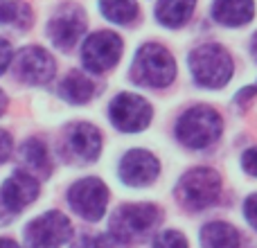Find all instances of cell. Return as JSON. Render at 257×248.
<instances>
[{
    "mask_svg": "<svg viewBox=\"0 0 257 248\" xmlns=\"http://www.w3.org/2000/svg\"><path fill=\"white\" fill-rule=\"evenodd\" d=\"M131 75L142 86L165 88V86L172 84L174 75H176V63H174V57L163 45L147 43L138 50L136 59H133Z\"/></svg>",
    "mask_w": 257,
    "mask_h": 248,
    "instance_id": "obj_1",
    "label": "cell"
},
{
    "mask_svg": "<svg viewBox=\"0 0 257 248\" xmlns=\"http://www.w3.org/2000/svg\"><path fill=\"white\" fill-rule=\"evenodd\" d=\"M187 61H190L192 77L199 86L221 88L232 77V59L221 45H201L192 50Z\"/></svg>",
    "mask_w": 257,
    "mask_h": 248,
    "instance_id": "obj_2",
    "label": "cell"
},
{
    "mask_svg": "<svg viewBox=\"0 0 257 248\" xmlns=\"http://www.w3.org/2000/svg\"><path fill=\"white\" fill-rule=\"evenodd\" d=\"M221 115L210 106H194L176 124V138L190 149H203L221 136Z\"/></svg>",
    "mask_w": 257,
    "mask_h": 248,
    "instance_id": "obj_3",
    "label": "cell"
},
{
    "mask_svg": "<svg viewBox=\"0 0 257 248\" xmlns=\"http://www.w3.org/2000/svg\"><path fill=\"white\" fill-rule=\"evenodd\" d=\"M219 192H221V178L214 169L208 167L187 172L176 187L181 203L190 210H205L219 199Z\"/></svg>",
    "mask_w": 257,
    "mask_h": 248,
    "instance_id": "obj_4",
    "label": "cell"
},
{
    "mask_svg": "<svg viewBox=\"0 0 257 248\" xmlns=\"http://www.w3.org/2000/svg\"><path fill=\"white\" fill-rule=\"evenodd\" d=\"M158 219H160L158 208H154L149 203L122 205L111 219V235L117 241L138 239V237L147 235L158 223Z\"/></svg>",
    "mask_w": 257,
    "mask_h": 248,
    "instance_id": "obj_5",
    "label": "cell"
},
{
    "mask_svg": "<svg viewBox=\"0 0 257 248\" xmlns=\"http://www.w3.org/2000/svg\"><path fill=\"white\" fill-rule=\"evenodd\" d=\"M70 235H72L70 221L61 212L52 210V212L36 217L27 226L25 241L30 248H59L70 239Z\"/></svg>",
    "mask_w": 257,
    "mask_h": 248,
    "instance_id": "obj_6",
    "label": "cell"
},
{
    "mask_svg": "<svg viewBox=\"0 0 257 248\" xmlns=\"http://www.w3.org/2000/svg\"><path fill=\"white\" fill-rule=\"evenodd\" d=\"M102 149V133L88 122H77L66 129L61 154L72 163H93Z\"/></svg>",
    "mask_w": 257,
    "mask_h": 248,
    "instance_id": "obj_7",
    "label": "cell"
},
{
    "mask_svg": "<svg viewBox=\"0 0 257 248\" xmlns=\"http://www.w3.org/2000/svg\"><path fill=\"white\" fill-rule=\"evenodd\" d=\"M68 201L79 217L88 219V221H97L104 217V210H106L108 190L99 178H81L70 187Z\"/></svg>",
    "mask_w": 257,
    "mask_h": 248,
    "instance_id": "obj_8",
    "label": "cell"
},
{
    "mask_svg": "<svg viewBox=\"0 0 257 248\" xmlns=\"http://www.w3.org/2000/svg\"><path fill=\"white\" fill-rule=\"evenodd\" d=\"M122 54V39L115 32H95L81 48V61L88 70L104 72L117 63Z\"/></svg>",
    "mask_w": 257,
    "mask_h": 248,
    "instance_id": "obj_9",
    "label": "cell"
},
{
    "mask_svg": "<svg viewBox=\"0 0 257 248\" xmlns=\"http://www.w3.org/2000/svg\"><path fill=\"white\" fill-rule=\"evenodd\" d=\"M111 120L120 131H142L151 122V106L133 93H122L111 102Z\"/></svg>",
    "mask_w": 257,
    "mask_h": 248,
    "instance_id": "obj_10",
    "label": "cell"
},
{
    "mask_svg": "<svg viewBox=\"0 0 257 248\" xmlns=\"http://www.w3.org/2000/svg\"><path fill=\"white\" fill-rule=\"evenodd\" d=\"M86 18L84 12L75 5H68L61 12H57L48 23V34L52 39V43L59 50H70L77 45L79 36L84 34Z\"/></svg>",
    "mask_w": 257,
    "mask_h": 248,
    "instance_id": "obj_11",
    "label": "cell"
},
{
    "mask_svg": "<svg viewBox=\"0 0 257 248\" xmlns=\"http://www.w3.org/2000/svg\"><path fill=\"white\" fill-rule=\"evenodd\" d=\"M16 75L25 84H48L54 77V59L43 48H23L16 57Z\"/></svg>",
    "mask_w": 257,
    "mask_h": 248,
    "instance_id": "obj_12",
    "label": "cell"
},
{
    "mask_svg": "<svg viewBox=\"0 0 257 248\" xmlns=\"http://www.w3.org/2000/svg\"><path fill=\"white\" fill-rule=\"evenodd\" d=\"M158 160L145 149H133L122 158L120 163V178L131 187H142L154 183L158 176Z\"/></svg>",
    "mask_w": 257,
    "mask_h": 248,
    "instance_id": "obj_13",
    "label": "cell"
},
{
    "mask_svg": "<svg viewBox=\"0 0 257 248\" xmlns=\"http://www.w3.org/2000/svg\"><path fill=\"white\" fill-rule=\"evenodd\" d=\"M36 196H39V181L27 172H14L3 183V190H0V199H3L5 208L12 212H21Z\"/></svg>",
    "mask_w": 257,
    "mask_h": 248,
    "instance_id": "obj_14",
    "label": "cell"
},
{
    "mask_svg": "<svg viewBox=\"0 0 257 248\" xmlns=\"http://www.w3.org/2000/svg\"><path fill=\"white\" fill-rule=\"evenodd\" d=\"M253 0H214L212 16L221 25L239 27L253 18Z\"/></svg>",
    "mask_w": 257,
    "mask_h": 248,
    "instance_id": "obj_15",
    "label": "cell"
},
{
    "mask_svg": "<svg viewBox=\"0 0 257 248\" xmlns=\"http://www.w3.org/2000/svg\"><path fill=\"white\" fill-rule=\"evenodd\" d=\"M196 0H160L156 7V18L167 27H181L190 21Z\"/></svg>",
    "mask_w": 257,
    "mask_h": 248,
    "instance_id": "obj_16",
    "label": "cell"
},
{
    "mask_svg": "<svg viewBox=\"0 0 257 248\" xmlns=\"http://www.w3.org/2000/svg\"><path fill=\"white\" fill-rule=\"evenodd\" d=\"M203 248H239V232L230 223L214 221L201 230Z\"/></svg>",
    "mask_w": 257,
    "mask_h": 248,
    "instance_id": "obj_17",
    "label": "cell"
},
{
    "mask_svg": "<svg viewBox=\"0 0 257 248\" xmlns=\"http://www.w3.org/2000/svg\"><path fill=\"white\" fill-rule=\"evenodd\" d=\"M61 97L70 104H86L90 97L95 95V86L88 77H84L79 70H72L66 79L61 81V88H59Z\"/></svg>",
    "mask_w": 257,
    "mask_h": 248,
    "instance_id": "obj_18",
    "label": "cell"
},
{
    "mask_svg": "<svg viewBox=\"0 0 257 248\" xmlns=\"http://www.w3.org/2000/svg\"><path fill=\"white\" fill-rule=\"evenodd\" d=\"M21 160L27 165L32 174L39 176H50V158H48V149L41 140H27L21 147Z\"/></svg>",
    "mask_w": 257,
    "mask_h": 248,
    "instance_id": "obj_19",
    "label": "cell"
},
{
    "mask_svg": "<svg viewBox=\"0 0 257 248\" xmlns=\"http://www.w3.org/2000/svg\"><path fill=\"white\" fill-rule=\"evenodd\" d=\"M99 9L108 21L117 23V25H126L138 16L136 0H99Z\"/></svg>",
    "mask_w": 257,
    "mask_h": 248,
    "instance_id": "obj_20",
    "label": "cell"
},
{
    "mask_svg": "<svg viewBox=\"0 0 257 248\" xmlns=\"http://www.w3.org/2000/svg\"><path fill=\"white\" fill-rule=\"evenodd\" d=\"M0 23L5 25H16V27H27L30 23V7L25 3H0Z\"/></svg>",
    "mask_w": 257,
    "mask_h": 248,
    "instance_id": "obj_21",
    "label": "cell"
},
{
    "mask_svg": "<svg viewBox=\"0 0 257 248\" xmlns=\"http://www.w3.org/2000/svg\"><path fill=\"white\" fill-rule=\"evenodd\" d=\"M154 248H187V241L178 230H165L154 241Z\"/></svg>",
    "mask_w": 257,
    "mask_h": 248,
    "instance_id": "obj_22",
    "label": "cell"
},
{
    "mask_svg": "<svg viewBox=\"0 0 257 248\" xmlns=\"http://www.w3.org/2000/svg\"><path fill=\"white\" fill-rule=\"evenodd\" d=\"M244 214L248 219V223L253 228H257V194H250L244 203Z\"/></svg>",
    "mask_w": 257,
    "mask_h": 248,
    "instance_id": "obj_23",
    "label": "cell"
},
{
    "mask_svg": "<svg viewBox=\"0 0 257 248\" xmlns=\"http://www.w3.org/2000/svg\"><path fill=\"white\" fill-rule=\"evenodd\" d=\"M241 165H244V169L248 174H253V176H257V147L255 149H248L244 154V158H241Z\"/></svg>",
    "mask_w": 257,
    "mask_h": 248,
    "instance_id": "obj_24",
    "label": "cell"
},
{
    "mask_svg": "<svg viewBox=\"0 0 257 248\" xmlns=\"http://www.w3.org/2000/svg\"><path fill=\"white\" fill-rule=\"evenodd\" d=\"M9 63H12V45L5 39H0V75L7 70Z\"/></svg>",
    "mask_w": 257,
    "mask_h": 248,
    "instance_id": "obj_25",
    "label": "cell"
},
{
    "mask_svg": "<svg viewBox=\"0 0 257 248\" xmlns=\"http://www.w3.org/2000/svg\"><path fill=\"white\" fill-rule=\"evenodd\" d=\"M9 154H12V138H9L7 131L0 129V163H5L9 158Z\"/></svg>",
    "mask_w": 257,
    "mask_h": 248,
    "instance_id": "obj_26",
    "label": "cell"
},
{
    "mask_svg": "<svg viewBox=\"0 0 257 248\" xmlns=\"http://www.w3.org/2000/svg\"><path fill=\"white\" fill-rule=\"evenodd\" d=\"M0 248H21V246L12 239H0Z\"/></svg>",
    "mask_w": 257,
    "mask_h": 248,
    "instance_id": "obj_27",
    "label": "cell"
},
{
    "mask_svg": "<svg viewBox=\"0 0 257 248\" xmlns=\"http://www.w3.org/2000/svg\"><path fill=\"white\" fill-rule=\"evenodd\" d=\"M5 108H7V97H5V93L0 90V115L5 113Z\"/></svg>",
    "mask_w": 257,
    "mask_h": 248,
    "instance_id": "obj_28",
    "label": "cell"
},
{
    "mask_svg": "<svg viewBox=\"0 0 257 248\" xmlns=\"http://www.w3.org/2000/svg\"><path fill=\"white\" fill-rule=\"evenodd\" d=\"M250 50H253V57H255V61H257V34L253 36V45H250Z\"/></svg>",
    "mask_w": 257,
    "mask_h": 248,
    "instance_id": "obj_29",
    "label": "cell"
}]
</instances>
